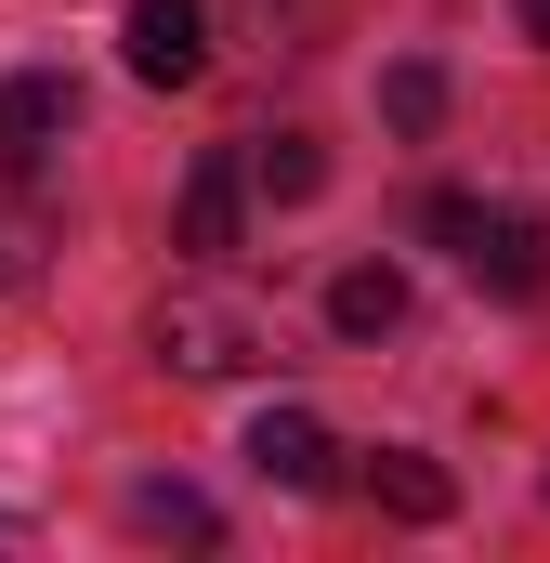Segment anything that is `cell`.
<instances>
[{"label":"cell","instance_id":"obj_1","mask_svg":"<svg viewBox=\"0 0 550 563\" xmlns=\"http://www.w3.org/2000/svg\"><path fill=\"white\" fill-rule=\"evenodd\" d=\"M419 223L472 263V288L550 301V223H538V210H512V197H419Z\"/></svg>","mask_w":550,"mask_h":563},{"label":"cell","instance_id":"obj_13","mask_svg":"<svg viewBox=\"0 0 550 563\" xmlns=\"http://www.w3.org/2000/svg\"><path fill=\"white\" fill-rule=\"evenodd\" d=\"M0 276H26V263H13V236H0Z\"/></svg>","mask_w":550,"mask_h":563},{"label":"cell","instance_id":"obj_6","mask_svg":"<svg viewBox=\"0 0 550 563\" xmlns=\"http://www.w3.org/2000/svg\"><path fill=\"white\" fill-rule=\"evenodd\" d=\"M237 210H250V170L210 144L197 170H184V210H170V250H197V263H223L237 250Z\"/></svg>","mask_w":550,"mask_h":563},{"label":"cell","instance_id":"obj_7","mask_svg":"<svg viewBox=\"0 0 550 563\" xmlns=\"http://www.w3.org/2000/svg\"><path fill=\"white\" fill-rule=\"evenodd\" d=\"M367 511H394V525H446L459 511V485H446V459H419V445H367Z\"/></svg>","mask_w":550,"mask_h":563},{"label":"cell","instance_id":"obj_2","mask_svg":"<svg viewBox=\"0 0 550 563\" xmlns=\"http://www.w3.org/2000/svg\"><path fill=\"white\" fill-rule=\"evenodd\" d=\"M144 341H157V367H184V380H250V367H263V328H250L237 301H210V288H170V301L144 314Z\"/></svg>","mask_w":550,"mask_h":563},{"label":"cell","instance_id":"obj_4","mask_svg":"<svg viewBox=\"0 0 550 563\" xmlns=\"http://www.w3.org/2000/svg\"><path fill=\"white\" fill-rule=\"evenodd\" d=\"M119 53H132V79H144V92H184V79L210 66V0H132Z\"/></svg>","mask_w":550,"mask_h":563},{"label":"cell","instance_id":"obj_8","mask_svg":"<svg viewBox=\"0 0 550 563\" xmlns=\"http://www.w3.org/2000/svg\"><path fill=\"white\" fill-rule=\"evenodd\" d=\"M328 328H341V341H394V328H407V276H394V263H341V276H328Z\"/></svg>","mask_w":550,"mask_h":563},{"label":"cell","instance_id":"obj_5","mask_svg":"<svg viewBox=\"0 0 550 563\" xmlns=\"http://www.w3.org/2000/svg\"><path fill=\"white\" fill-rule=\"evenodd\" d=\"M250 472L288 485V498H315V485H341V432L315 420V407H263L250 420Z\"/></svg>","mask_w":550,"mask_h":563},{"label":"cell","instance_id":"obj_10","mask_svg":"<svg viewBox=\"0 0 550 563\" xmlns=\"http://www.w3.org/2000/svg\"><path fill=\"white\" fill-rule=\"evenodd\" d=\"M381 119H394L407 144H432V132H446V66H432V53H407V66L381 79Z\"/></svg>","mask_w":550,"mask_h":563},{"label":"cell","instance_id":"obj_9","mask_svg":"<svg viewBox=\"0 0 550 563\" xmlns=\"http://www.w3.org/2000/svg\"><path fill=\"white\" fill-rule=\"evenodd\" d=\"M237 170H250V184H263L275 210H301V197H315V184H328V157H315V132H263V144H250V157H237Z\"/></svg>","mask_w":550,"mask_h":563},{"label":"cell","instance_id":"obj_11","mask_svg":"<svg viewBox=\"0 0 550 563\" xmlns=\"http://www.w3.org/2000/svg\"><path fill=\"white\" fill-rule=\"evenodd\" d=\"M132 525L144 538H210V498L197 485H132Z\"/></svg>","mask_w":550,"mask_h":563},{"label":"cell","instance_id":"obj_12","mask_svg":"<svg viewBox=\"0 0 550 563\" xmlns=\"http://www.w3.org/2000/svg\"><path fill=\"white\" fill-rule=\"evenodd\" d=\"M525 26H538V40H550V0H525Z\"/></svg>","mask_w":550,"mask_h":563},{"label":"cell","instance_id":"obj_3","mask_svg":"<svg viewBox=\"0 0 550 563\" xmlns=\"http://www.w3.org/2000/svg\"><path fill=\"white\" fill-rule=\"evenodd\" d=\"M66 144H79V79H66V66H13V79H0V170L40 184Z\"/></svg>","mask_w":550,"mask_h":563}]
</instances>
